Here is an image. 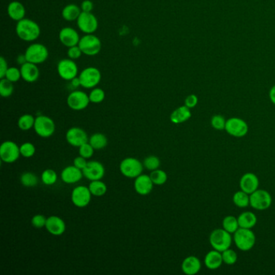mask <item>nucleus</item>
<instances>
[{"label":"nucleus","mask_w":275,"mask_h":275,"mask_svg":"<svg viewBox=\"0 0 275 275\" xmlns=\"http://www.w3.org/2000/svg\"><path fill=\"white\" fill-rule=\"evenodd\" d=\"M16 32L20 40L32 42L40 37V28L39 24L33 21V19L24 18L17 22Z\"/></svg>","instance_id":"f257e3e1"},{"label":"nucleus","mask_w":275,"mask_h":275,"mask_svg":"<svg viewBox=\"0 0 275 275\" xmlns=\"http://www.w3.org/2000/svg\"><path fill=\"white\" fill-rule=\"evenodd\" d=\"M210 244L213 249L217 251H224L229 249L233 242V238L231 233L223 228H217L212 231L209 237Z\"/></svg>","instance_id":"f03ea898"},{"label":"nucleus","mask_w":275,"mask_h":275,"mask_svg":"<svg viewBox=\"0 0 275 275\" xmlns=\"http://www.w3.org/2000/svg\"><path fill=\"white\" fill-rule=\"evenodd\" d=\"M233 240L238 249L241 251H249L256 243V237L249 228H240L233 236Z\"/></svg>","instance_id":"7ed1b4c3"},{"label":"nucleus","mask_w":275,"mask_h":275,"mask_svg":"<svg viewBox=\"0 0 275 275\" xmlns=\"http://www.w3.org/2000/svg\"><path fill=\"white\" fill-rule=\"evenodd\" d=\"M144 165L136 158H126L120 163V171L128 179H136L143 172Z\"/></svg>","instance_id":"20e7f679"},{"label":"nucleus","mask_w":275,"mask_h":275,"mask_svg":"<svg viewBox=\"0 0 275 275\" xmlns=\"http://www.w3.org/2000/svg\"><path fill=\"white\" fill-rule=\"evenodd\" d=\"M33 128L39 137L49 138L55 134L56 125L54 120L49 116L39 115L36 118Z\"/></svg>","instance_id":"39448f33"},{"label":"nucleus","mask_w":275,"mask_h":275,"mask_svg":"<svg viewBox=\"0 0 275 275\" xmlns=\"http://www.w3.org/2000/svg\"><path fill=\"white\" fill-rule=\"evenodd\" d=\"M78 46L80 47L83 55L87 56H95L101 50V40L93 34H86L80 38Z\"/></svg>","instance_id":"423d86ee"},{"label":"nucleus","mask_w":275,"mask_h":275,"mask_svg":"<svg viewBox=\"0 0 275 275\" xmlns=\"http://www.w3.org/2000/svg\"><path fill=\"white\" fill-rule=\"evenodd\" d=\"M24 55L26 56L28 62L38 65L45 62L47 60L49 57V51L45 45L40 43H35L27 48Z\"/></svg>","instance_id":"0eeeda50"},{"label":"nucleus","mask_w":275,"mask_h":275,"mask_svg":"<svg viewBox=\"0 0 275 275\" xmlns=\"http://www.w3.org/2000/svg\"><path fill=\"white\" fill-rule=\"evenodd\" d=\"M19 146L14 141H4L0 146V158L2 163L11 164L17 162L19 158Z\"/></svg>","instance_id":"6e6552de"},{"label":"nucleus","mask_w":275,"mask_h":275,"mask_svg":"<svg viewBox=\"0 0 275 275\" xmlns=\"http://www.w3.org/2000/svg\"><path fill=\"white\" fill-rule=\"evenodd\" d=\"M78 78L81 87L86 89L94 88L101 81V72L95 67H87L81 72Z\"/></svg>","instance_id":"1a4fd4ad"},{"label":"nucleus","mask_w":275,"mask_h":275,"mask_svg":"<svg viewBox=\"0 0 275 275\" xmlns=\"http://www.w3.org/2000/svg\"><path fill=\"white\" fill-rule=\"evenodd\" d=\"M272 204V197L271 194L266 190H259L250 195V206L257 211H265L268 209Z\"/></svg>","instance_id":"9d476101"},{"label":"nucleus","mask_w":275,"mask_h":275,"mask_svg":"<svg viewBox=\"0 0 275 275\" xmlns=\"http://www.w3.org/2000/svg\"><path fill=\"white\" fill-rule=\"evenodd\" d=\"M228 134L234 137H245L249 132V126L245 120L238 117H232L227 120L225 129Z\"/></svg>","instance_id":"9b49d317"},{"label":"nucleus","mask_w":275,"mask_h":275,"mask_svg":"<svg viewBox=\"0 0 275 275\" xmlns=\"http://www.w3.org/2000/svg\"><path fill=\"white\" fill-rule=\"evenodd\" d=\"M57 73L64 80H73L78 76V66L72 59H61L57 64Z\"/></svg>","instance_id":"f8f14e48"},{"label":"nucleus","mask_w":275,"mask_h":275,"mask_svg":"<svg viewBox=\"0 0 275 275\" xmlns=\"http://www.w3.org/2000/svg\"><path fill=\"white\" fill-rule=\"evenodd\" d=\"M92 197L88 186H76L71 193V201L74 206L79 208L87 207L92 201Z\"/></svg>","instance_id":"ddd939ff"},{"label":"nucleus","mask_w":275,"mask_h":275,"mask_svg":"<svg viewBox=\"0 0 275 275\" xmlns=\"http://www.w3.org/2000/svg\"><path fill=\"white\" fill-rule=\"evenodd\" d=\"M77 25L83 33L86 34H92L97 30L99 22L96 17L92 12H82L77 19Z\"/></svg>","instance_id":"4468645a"},{"label":"nucleus","mask_w":275,"mask_h":275,"mask_svg":"<svg viewBox=\"0 0 275 275\" xmlns=\"http://www.w3.org/2000/svg\"><path fill=\"white\" fill-rule=\"evenodd\" d=\"M89 94L82 91L71 92L67 97V105L73 110H82L87 109L89 105Z\"/></svg>","instance_id":"2eb2a0df"},{"label":"nucleus","mask_w":275,"mask_h":275,"mask_svg":"<svg viewBox=\"0 0 275 275\" xmlns=\"http://www.w3.org/2000/svg\"><path fill=\"white\" fill-rule=\"evenodd\" d=\"M83 172L85 178L91 182L102 180L105 175V168L98 161H90Z\"/></svg>","instance_id":"dca6fc26"},{"label":"nucleus","mask_w":275,"mask_h":275,"mask_svg":"<svg viewBox=\"0 0 275 275\" xmlns=\"http://www.w3.org/2000/svg\"><path fill=\"white\" fill-rule=\"evenodd\" d=\"M66 139L71 146L79 148L83 144L89 141L87 133L79 127H73L66 132Z\"/></svg>","instance_id":"f3484780"},{"label":"nucleus","mask_w":275,"mask_h":275,"mask_svg":"<svg viewBox=\"0 0 275 275\" xmlns=\"http://www.w3.org/2000/svg\"><path fill=\"white\" fill-rule=\"evenodd\" d=\"M59 40L66 47L71 48L78 45L80 37L75 29L71 27H65L59 33Z\"/></svg>","instance_id":"a211bd4d"},{"label":"nucleus","mask_w":275,"mask_h":275,"mask_svg":"<svg viewBox=\"0 0 275 275\" xmlns=\"http://www.w3.org/2000/svg\"><path fill=\"white\" fill-rule=\"evenodd\" d=\"M83 177V170L73 165L66 166L61 173V180L66 184L77 183Z\"/></svg>","instance_id":"6ab92c4d"},{"label":"nucleus","mask_w":275,"mask_h":275,"mask_svg":"<svg viewBox=\"0 0 275 275\" xmlns=\"http://www.w3.org/2000/svg\"><path fill=\"white\" fill-rule=\"evenodd\" d=\"M153 184L150 176L148 174H141L135 179L134 189L139 195H147L153 191Z\"/></svg>","instance_id":"aec40b11"},{"label":"nucleus","mask_w":275,"mask_h":275,"mask_svg":"<svg viewBox=\"0 0 275 275\" xmlns=\"http://www.w3.org/2000/svg\"><path fill=\"white\" fill-rule=\"evenodd\" d=\"M45 228L50 234L58 237L66 232V225L65 221L61 217L51 216L47 218Z\"/></svg>","instance_id":"412c9836"},{"label":"nucleus","mask_w":275,"mask_h":275,"mask_svg":"<svg viewBox=\"0 0 275 275\" xmlns=\"http://www.w3.org/2000/svg\"><path fill=\"white\" fill-rule=\"evenodd\" d=\"M259 179L256 174L253 173H246L240 180V190L251 195L252 193L258 189Z\"/></svg>","instance_id":"4be33fe9"},{"label":"nucleus","mask_w":275,"mask_h":275,"mask_svg":"<svg viewBox=\"0 0 275 275\" xmlns=\"http://www.w3.org/2000/svg\"><path fill=\"white\" fill-rule=\"evenodd\" d=\"M21 77L27 83H35L40 77V70L36 64L27 61L20 67Z\"/></svg>","instance_id":"5701e85b"},{"label":"nucleus","mask_w":275,"mask_h":275,"mask_svg":"<svg viewBox=\"0 0 275 275\" xmlns=\"http://www.w3.org/2000/svg\"><path fill=\"white\" fill-rule=\"evenodd\" d=\"M182 271L186 275H195L200 272L202 267L201 261L197 257L189 256L182 263Z\"/></svg>","instance_id":"b1692460"},{"label":"nucleus","mask_w":275,"mask_h":275,"mask_svg":"<svg viewBox=\"0 0 275 275\" xmlns=\"http://www.w3.org/2000/svg\"><path fill=\"white\" fill-rule=\"evenodd\" d=\"M7 14L11 19L18 22L24 19L26 10L21 2L19 1H12L7 7Z\"/></svg>","instance_id":"393cba45"},{"label":"nucleus","mask_w":275,"mask_h":275,"mask_svg":"<svg viewBox=\"0 0 275 275\" xmlns=\"http://www.w3.org/2000/svg\"><path fill=\"white\" fill-rule=\"evenodd\" d=\"M223 257L222 253L217 251L216 249L208 252L204 258V264L206 267L209 270L214 271L220 267L223 264Z\"/></svg>","instance_id":"a878e982"},{"label":"nucleus","mask_w":275,"mask_h":275,"mask_svg":"<svg viewBox=\"0 0 275 275\" xmlns=\"http://www.w3.org/2000/svg\"><path fill=\"white\" fill-rule=\"evenodd\" d=\"M191 117V109L187 108L186 105H184V106L179 107L171 113L170 120L175 125H179V124L186 122Z\"/></svg>","instance_id":"bb28decb"},{"label":"nucleus","mask_w":275,"mask_h":275,"mask_svg":"<svg viewBox=\"0 0 275 275\" xmlns=\"http://www.w3.org/2000/svg\"><path fill=\"white\" fill-rule=\"evenodd\" d=\"M81 7L76 4L66 5L61 12V16L65 20L69 22L74 21L78 19V17L82 13Z\"/></svg>","instance_id":"cd10ccee"},{"label":"nucleus","mask_w":275,"mask_h":275,"mask_svg":"<svg viewBox=\"0 0 275 275\" xmlns=\"http://www.w3.org/2000/svg\"><path fill=\"white\" fill-rule=\"evenodd\" d=\"M238 219L240 228H249V229L254 228L257 222L256 215L252 212H242L238 217Z\"/></svg>","instance_id":"c85d7f7f"},{"label":"nucleus","mask_w":275,"mask_h":275,"mask_svg":"<svg viewBox=\"0 0 275 275\" xmlns=\"http://www.w3.org/2000/svg\"><path fill=\"white\" fill-rule=\"evenodd\" d=\"M88 142L92 145V147L95 150H100L108 146L109 141L105 135L103 134L101 132H96L91 136Z\"/></svg>","instance_id":"c756f323"},{"label":"nucleus","mask_w":275,"mask_h":275,"mask_svg":"<svg viewBox=\"0 0 275 275\" xmlns=\"http://www.w3.org/2000/svg\"><path fill=\"white\" fill-rule=\"evenodd\" d=\"M88 187H89L92 195L97 196V197L104 196L108 191V186H107L105 183H104L102 180H95V181L91 182Z\"/></svg>","instance_id":"7c9ffc66"},{"label":"nucleus","mask_w":275,"mask_h":275,"mask_svg":"<svg viewBox=\"0 0 275 275\" xmlns=\"http://www.w3.org/2000/svg\"><path fill=\"white\" fill-rule=\"evenodd\" d=\"M233 201L237 207H240V208H245L250 205V195L240 190V191H238L234 194Z\"/></svg>","instance_id":"2f4dec72"},{"label":"nucleus","mask_w":275,"mask_h":275,"mask_svg":"<svg viewBox=\"0 0 275 275\" xmlns=\"http://www.w3.org/2000/svg\"><path fill=\"white\" fill-rule=\"evenodd\" d=\"M36 118L30 114H24L21 115L18 120V127L22 131H28L34 127Z\"/></svg>","instance_id":"473e14b6"},{"label":"nucleus","mask_w":275,"mask_h":275,"mask_svg":"<svg viewBox=\"0 0 275 275\" xmlns=\"http://www.w3.org/2000/svg\"><path fill=\"white\" fill-rule=\"evenodd\" d=\"M222 225H223V229H225L227 232L231 233V234H233V233L234 234L240 228L238 218H236L233 216H227V217H224Z\"/></svg>","instance_id":"72a5a7b5"},{"label":"nucleus","mask_w":275,"mask_h":275,"mask_svg":"<svg viewBox=\"0 0 275 275\" xmlns=\"http://www.w3.org/2000/svg\"><path fill=\"white\" fill-rule=\"evenodd\" d=\"M20 183L25 187H34L39 183L38 177L32 172H24L20 176Z\"/></svg>","instance_id":"f704fd0d"},{"label":"nucleus","mask_w":275,"mask_h":275,"mask_svg":"<svg viewBox=\"0 0 275 275\" xmlns=\"http://www.w3.org/2000/svg\"><path fill=\"white\" fill-rule=\"evenodd\" d=\"M149 176H150L153 184L157 185V186L164 185L166 183L167 179H168L166 173L163 169H158L153 170V171H151Z\"/></svg>","instance_id":"c9c22d12"},{"label":"nucleus","mask_w":275,"mask_h":275,"mask_svg":"<svg viewBox=\"0 0 275 275\" xmlns=\"http://www.w3.org/2000/svg\"><path fill=\"white\" fill-rule=\"evenodd\" d=\"M40 179L43 184H45L46 186H52L57 181V174L54 169H45L42 172Z\"/></svg>","instance_id":"e433bc0d"},{"label":"nucleus","mask_w":275,"mask_h":275,"mask_svg":"<svg viewBox=\"0 0 275 275\" xmlns=\"http://www.w3.org/2000/svg\"><path fill=\"white\" fill-rule=\"evenodd\" d=\"M14 92V86L11 81L7 78H2L0 81V94L3 98H8Z\"/></svg>","instance_id":"4c0bfd02"},{"label":"nucleus","mask_w":275,"mask_h":275,"mask_svg":"<svg viewBox=\"0 0 275 275\" xmlns=\"http://www.w3.org/2000/svg\"><path fill=\"white\" fill-rule=\"evenodd\" d=\"M143 165L146 169L150 170V171H153L155 169H159L161 165V161L157 156H148L144 159Z\"/></svg>","instance_id":"58836bf2"},{"label":"nucleus","mask_w":275,"mask_h":275,"mask_svg":"<svg viewBox=\"0 0 275 275\" xmlns=\"http://www.w3.org/2000/svg\"><path fill=\"white\" fill-rule=\"evenodd\" d=\"M89 99L92 104H100L105 99V92L101 88H94L89 94Z\"/></svg>","instance_id":"ea45409f"},{"label":"nucleus","mask_w":275,"mask_h":275,"mask_svg":"<svg viewBox=\"0 0 275 275\" xmlns=\"http://www.w3.org/2000/svg\"><path fill=\"white\" fill-rule=\"evenodd\" d=\"M222 257H223V263L228 266H232L238 261V254L233 249L229 248L222 252Z\"/></svg>","instance_id":"a19ab883"},{"label":"nucleus","mask_w":275,"mask_h":275,"mask_svg":"<svg viewBox=\"0 0 275 275\" xmlns=\"http://www.w3.org/2000/svg\"><path fill=\"white\" fill-rule=\"evenodd\" d=\"M19 150L22 157L30 158L34 156L36 153L35 146L31 142H25L19 146Z\"/></svg>","instance_id":"79ce46f5"},{"label":"nucleus","mask_w":275,"mask_h":275,"mask_svg":"<svg viewBox=\"0 0 275 275\" xmlns=\"http://www.w3.org/2000/svg\"><path fill=\"white\" fill-rule=\"evenodd\" d=\"M5 78H7V80L11 81L12 83H17L22 78L21 71L17 67H10L7 70Z\"/></svg>","instance_id":"37998d69"},{"label":"nucleus","mask_w":275,"mask_h":275,"mask_svg":"<svg viewBox=\"0 0 275 275\" xmlns=\"http://www.w3.org/2000/svg\"><path fill=\"white\" fill-rule=\"evenodd\" d=\"M94 150H95V149L92 147V145H91L89 142L83 144V146H81L80 147L78 148L79 155L82 156V157L86 158V159L92 158L93 155H94Z\"/></svg>","instance_id":"c03bdc74"},{"label":"nucleus","mask_w":275,"mask_h":275,"mask_svg":"<svg viewBox=\"0 0 275 275\" xmlns=\"http://www.w3.org/2000/svg\"><path fill=\"white\" fill-rule=\"evenodd\" d=\"M226 122L227 120H225V118L221 115H214L211 120V125L212 128L219 131L225 129Z\"/></svg>","instance_id":"a18cd8bd"},{"label":"nucleus","mask_w":275,"mask_h":275,"mask_svg":"<svg viewBox=\"0 0 275 275\" xmlns=\"http://www.w3.org/2000/svg\"><path fill=\"white\" fill-rule=\"evenodd\" d=\"M46 221H47V218L44 215L37 214L35 215L32 218L31 223H32V225L35 227L36 228H42L45 227Z\"/></svg>","instance_id":"49530a36"},{"label":"nucleus","mask_w":275,"mask_h":275,"mask_svg":"<svg viewBox=\"0 0 275 275\" xmlns=\"http://www.w3.org/2000/svg\"><path fill=\"white\" fill-rule=\"evenodd\" d=\"M67 55H68L69 58L72 59V60H77L82 56L83 52H82L80 47L78 45H76V46L69 48Z\"/></svg>","instance_id":"de8ad7c7"},{"label":"nucleus","mask_w":275,"mask_h":275,"mask_svg":"<svg viewBox=\"0 0 275 275\" xmlns=\"http://www.w3.org/2000/svg\"><path fill=\"white\" fill-rule=\"evenodd\" d=\"M198 97L195 94H190L185 99V105L189 109H194L198 104Z\"/></svg>","instance_id":"09e8293b"},{"label":"nucleus","mask_w":275,"mask_h":275,"mask_svg":"<svg viewBox=\"0 0 275 275\" xmlns=\"http://www.w3.org/2000/svg\"><path fill=\"white\" fill-rule=\"evenodd\" d=\"M87 159L83 158L82 156H78L77 158H74L73 160V165H75L76 167H78V169H85V167L87 166Z\"/></svg>","instance_id":"8fccbe9b"},{"label":"nucleus","mask_w":275,"mask_h":275,"mask_svg":"<svg viewBox=\"0 0 275 275\" xmlns=\"http://www.w3.org/2000/svg\"><path fill=\"white\" fill-rule=\"evenodd\" d=\"M7 70H8V66H7V61L3 56H1L0 57V78L1 79L5 78Z\"/></svg>","instance_id":"3c124183"},{"label":"nucleus","mask_w":275,"mask_h":275,"mask_svg":"<svg viewBox=\"0 0 275 275\" xmlns=\"http://www.w3.org/2000/svg\"><path fill=\"white\" fill-rule=\"evenodd\" d=\"M94 8V3L91 0H84L81 4V9L83 12H92Z\"/></svg>","instance_id":"603ef678"},{"label":"nucleus","mask_w":275,"mask_h":275,"mask_svg":"<svg viewBox=\"0 0 275 275\" xmlns=\"http://www.w3.org/2000/svg\"><path fill=\"white\" fill-rule=\"evenodd\" d=\"M17 64H19V65L22 66V65H24V64L26 63L28 61H27L26 56H25V55H21L17 56Z\"/></svg>","instance_id":"864d4df0"},{"label":"nucleus","mask_w":275,"mask_h":275,"mask_svg":"<svg viewBox=\"0 0 275 275\" xmlns=\"http://www.w3.org/2000/svg\"><path fill=\"white\" fill-rule=\"evenodd\" d=\"M270 99H271V101L272 102V104L275 105V85L272 88H271V91H270Z\"/></svg>","instance_id":"5fc2aeb1"},{"label":"nucleus","mask_w":275,"mask_h":275,"mask_svg":"<svg viewBox=\"0 0 275 275\" xmlns=\"http://www.w3.org/2000/svg\"><path fill=\"white\" fill-rule=\"evenodd\" d=\"M71 83L74 87H78L81 86L80 80H79L78 77H76V78H73V80H71Z\"/></svg>","instance_id":"6e6d98bb"}]
</instances>
